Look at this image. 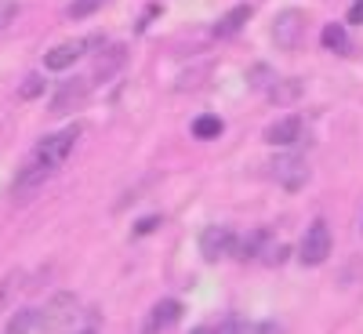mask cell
Masks as SVG:
<instances>
[{
    "label": "cell",
    "instance_id": "obj_3",
    "mask_svg": "<svg viewBox=\"0 0 363 334\" xmlns=\"http://www.w3.org/2000/svg\"><path fill=\"white\" fill-rule=\"evenodd\" d=\"M233 251H236V236H233L229 226H207V229H203V236H200V255H203L207 262H218V258H225V255H233Z\"/></svg>",
    "mask_w": 363,
    "mask_h": 334
},
{
    "label": "cell",
    "instance_id": "obj_19",
    "mask_svg": "<svg viewBox=\"0 0 363 334\" xmlns=\"http://www.w3.org/2000/svg\"><path fill=\"white\" fill-rule=\"evenodd\" d=\"M102 4H109V0H73V4L66 8L69 18H87V15H95Z\"/></svg>",
    "mask_w": 363,
    "mask_h": 334
},
{
    "label": "cell",
    "instance_id": "obj_1",
    "mask_svg": "<svg viewBox=\"0 0 363 334\" xmlns=\"http://www.w3.org/2000/svg\"><path fill=\"white\" fill-rule=\"evenodd\" d=\"M80 124H73V128H66V131H58V135H48L40 145H37V153H33V160H40V164H48V167H58V164H66V157L73 153V145H77V138H80Z\"/></svg>",
    "mask_w": 363,
    "mask_h": 334
},
{
    "label": "cell",
    "instance_id": "obj_2",
    "mask_svg": "<svg viewBox=\"0 0 363 334\" xmlns=\"http://www.w3.org/2000/svg\"><path fill=\"white\" fill-rule=\"evenodd\" d=\"M44 320H48V330H69V327H77V320H80V301H77V294H55L51 301H48V309H44Z\"/></svg>",
    "mask_w": 363,
    "mask_h": 334
},
{
    "label": "cell",
    "instance_id": "obj_22",
    "mask_svg": "<svg viewBox=\"0 0 363 334\" xmlns=\"http://www.w3.org/2000/svg\"><path fill=\"white\" fill-rule=\"evenodd\" d=\"M157 226H160V215H145V218H142V222L135 226V236H145V233H153Z\"/></svg>",
    "mask_w": 363,
    "mask_h": 334
},
{
    "label": "cell",
    "instance_id": "obj_9",
    "mask_svg": "<svg viewBox=\"0 0 363 334\" xmlns=\"http://www.w3.org/2000/svg\"><path fill=\"white\" fill-rule=\"evenodd\" d=\"M51 171H55V167H48V164H40V160H33L29 167H22V174H18V182H15V196H18V200L33 196L44 182L51 178Z\"/></svg>",
    "mask_w": 363,
    "mask_h": 334
},
{
    "label": "cell",
    "instance_id": "obj_17",
    "mask_svg": "<svg viewBox=\"0 0 363 334\" xmlns=\"http://www.w3.org/2000/svg\"><path fill=\"white\" fill-rule=\"evenodd\" d=\"M269 95H272V102H294L298 95H301V80H284V84H277V87H272L269 91Z\"/></svg>",
    "mask_w": 363,
    "mask_h": 334
},
{
    "label": "cell",
    "instance_id": "obj_6",
    "mask_svg": "<svg viewBox=\"0 0 363 334\" xmlns=\"http://www.w3.org/2000/svg\"><path fill=\"white\" fill-rule=\"evenodd\" d=\"M272 178H277L284 189L298 193V189H306V182H309V164L301 157H277V164H272Z\"/></svg>",
    "mask_w": 363,
    "mask_h": 334
},
{
    "label": "cell",
    "instance_id": "obj_18",
    "mask_svg": "<svg viewBox=\"0 0 363 334\" xmlns=\"http://www.w3.org/2000/svg\"><path fill=\"white\" fill-rule=\"evenodd\" d=\"M37 95H44V77H40V73H29V77L22 80V87H18V99L29 102V99H37Z\"/></svg>",
    "mask_w": 363,
    "mask_h": 334
},
{
    "label": "cell",
    "instance_id": "obj_10",
    "mask_svg": "<svg viewBox=\"0 0 363 334\" xmlns=\"http://www.w3.org/2000/svg\"><path fill=\"white\" fill-rule=\"evenodd\" d=\"M301 138V116H280L265 128V142L269 145H291Z\"/></svg>",
    "mask_w": 363,
    "mask_h": 334
},
{
    "label": "cell",
    "instance_id": "obj_4",
    "mask_svg": "<svg viewBox=\"0 0 363 334\" xmlns=\"http://www.w3.org/2000/svg\"><path fill=\"white\" fill-rule=\"evenodd\" d=\"M327 255H330V229H327V222H313L309 229H306V240H301V262L306 265H320V262H327Z\"/></svg>",
    "mask_w": 363,
    "mask_h": 334
},
{
    "label": "cell",
    "instance_id": "obj_12",
    "mask_svg": "<svg viewBox=\"0 0 363 334\" xmlns=\"http://www.w3.org/2000/svg\"><path fill=\"white\" fill-rule=\"evenodd\" d=\"M124 62H128V48H124V44L106 48V51L95 58V80H109L113 73L124 69Z\"/></svg>",
    "mask_w": 363,
    "mask_h": 334
},
{
    "label": "cell",
    "instance_id": "obj_15",
    "mask_svg": "<svg viewBox=\"0 0 363 334\" xmlns=\"http://www.w3.org/2000/svg\"><path fill=\"white\" fill-rule=\"evenodd\" d=\"M320 40H323L327 51H338V55L349 51V33H345V26H338V22H330L323 33H320Z\"/></svg>",
    "mask_w": 363,
    "mask_h": 334
},
{
    "label": "cell",
    "instance_id": "obj_11",
    "mask_svg": "<svg viewBox=\"0 0 363 334\" xmlns=\"http://www.w3.org/2000/svg\"><path fill=\"white\" fill-rule=\"evenodd\" d=\"M178 320H182V301L164 298V301H157V306H153V313H149L145 330H171Z\"/></svg>",
    "mask_w": 363,
    "mask_h": 334
},
{
    "label": "cell",
    "instance_id": "obj_7",
    "mask_svg": "<svg viewBox=\"0 0 363 334\" xmlns=\"http://www.w3.org/2000/svg\"><path fill=\"white\" fill-rule=\"evenodd\" d=\"M91 44H99V37L95 40H66V44H58V48H51L48 55H44V69H51V73H62V69H69L77 58L91 48Z\"/></svg>",
    "mask_w": 363,
    "mask_h": 334
},
{
    "label": "cell",
    "instance_id": "obj_20",
    "mask_svg": "<svg viewBox=\"0 0 363 334\" xmlns=\"http://www.w3.org/2000/svg\"><path fill=\"white\" fill-rule=\"evenodd\" d=\"M262 244H265V233H255V236H247V240H244V244H240V247H236V258H255Z\"/></svg>",
    "mask_w": 363,
    "mask_h": 334
},
{
    "label": "cell",
    "instance_id": "obj_14",
    "mask_svg": "<svg viewBox=\"0 0 363 334\" xmlns=\"http://www.w3.org/2000/svg\"><path fill=\"white\" fill-rule=\"evenodd\" d=\"M247 18H251V8H247V4H240V8L225 11V15L215 22V37H233V33H240Z\"/></svg>",
    "mask_w": 363,
    "mask_h": 334
},
{
    "label": "cell",
    "instance_id": "obj_13",
    "mask_svg": "<svg viewBox=\"0 0 363 334\" xmlns=\"http://www.w3.org/2000/svg\"><path fill=\"white\" fill-rule=\"evenodd\" d=\"M8 330L11 334H33V330H48V320H44V309H22L8 320Z\"/></svg>",
    "mask_w": 363,
    "mask_h": 334
},
{
    "label": "cell",
    "instance_id": "obj_16",
    "mask_svg": "<svg viewBox=\"0 0 363 334\" xmlns=\"http://www.w3.org/2000/svg\"><path fill=\"white\" fill-rule=\"evenodd\" d=\"M222 128H225V124H222L218 116H211V113H207V116H196V120H193V138L211 142V138H218V135H222Z\"/></svg>",
    "mask_w": 363,
    "mask_h": 334
},
{
    "label": "cell",
    "instance_id": "obj_21",
    "mask_svg": "<svg viewBox=\"0 0 363 334\" xmlns=\"http://www.w3.org/2000/svg\"><path fill=\"white\" fill-rule=\"evenodd\" d=\"M15 18H18V4H0V33H4Z\"/></svg>",
    "mask_w": 363,
    "mask_h": 334
},
{
    "label": "cell",
    "instance_id": "obj_23",
    "mask_svg": "<svg viewBox=\"0 0 363 334\" xmlns=\"http://www.w3.org/2000/svg\"><path fill=\"white\" fill-rule=\"evenodd\" d=\"M349 22H356V26H363V0H356V4L349 8Z\"/></svg>",
    "mask_w": 363,
    "mask_h": 334
},
{
    "label": "cell",
    "instance_id": "obj_8",
    "mask_svg": "<svg viewBox=\"0 0 363 334\" xmlns=\"http://www.w3.org/2000/svg\"><path fill=\"white\" fill-rule=\"evenodd\" d=\"M87 91H91V84H87L84 77H73V80H66L62 87L55 91V99H51V113H55V116H62V113L77 109V106L87 99Z\"/></svg>",
    "mask_w": 363,
    "mask_h": 334
},
{
    "label": "cell",
    "instance_id": "obj_5",
    "mask_svg": "<svg viewBox=\"0 0 363 334\" xmlns=\"http://www.w3.org/2000/svg\"><path fill=\"white\" fill-rule=\"evenodd\" d=\"M301 29H306V15L294 11V8H287V11L277 15V26H272V40H277V48H284V51H294L298 40H301Z\"/></svg>",
    "mask_w": 363,
    "mask_h": 334
}]
</instances>
